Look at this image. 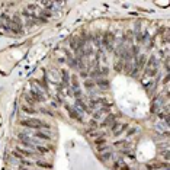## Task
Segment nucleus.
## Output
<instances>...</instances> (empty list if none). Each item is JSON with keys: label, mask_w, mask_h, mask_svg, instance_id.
<instances>
[{"label": "nucleus", "mask_w": 170, "mask_h": 170, "mask_svg": "<svg viewBox=\"0 0 170 170\" xmlns=\"http://www.w3.org/2000/svg\"><path fill=\"white\" fill-rule=\"evenodd\" d=\"M108 73H109L108 67H102V68H99V77H102V76H106Z\"/></svg>", "instance_id": "nucleus-28"}, {"label": "nucleus", "mask_w": 170, "mask_h": 170, "mask_svg": "<svg viewBox=\"0 0 170 170\" xmlns=\"http://www.w3.org/2000/svg\"><path fill=\"white\" fill-rule=\"evenodd\" d=\"M145 63H147V55H144V54H141V55L137 57V61H135V67L138 70L144 68L145 67Z\"/></svg>", "instance_id": "nucleus-8"}, {"label": "nucleus", "mask_w": 170, "mask_h": 170, "mask_svg": "<svg viewBox=\"0 0 170 170\" xmlns=\"http://www.w3.org/2000/svg\"><path fill=\"white\" fill-rule=\"evenodd\" d=\"M166 70L169 71V60H166Z\"/></svg>", "instance_id": "nucleus-46"}, {"label": "nucleus", "mask_w": 170, "mask_h": 170, "mask_svg": "<svg viewBox=\"0 0 170 170\" xmlns=\"http://www.w3.org/2000/svg\"><path fill=\"white\" fill-rule=\"evenodd\" d=\"M77 44H79V38H71L70 41V48L74 51H77Z\"/></svg>", "instance_id": "nucleus-21"}, {"label": "nucleus", "mask_w": 170, "mask_h": 170, "mask_svg": "<svg viewBox=\"0 0 170 170\" xmlns=\"http://www.w3.org/2000/svg\"><path fill=\"white\" fill-rule=\"evenodd\" d=\"M94 84H98L99 87H102V89H109V80L105 79V77H99V79L94 82Z\"/></svg>", "instance_id": "nucleus-10"}, {"label": "nucleus", "mask_w": 170, "mask_h": 170, "mask_svg": "<svg viewBox=\"0 0 170 170\" xmlns=\"http://www.w3.org/2000/svg\"><path fill=\"white\" fill-rule=\"evenodd\" d=\"M61 77H63V83L66 86H68V83H70V74L67 73V70H61Z\"/></svg>", "instance_id": "nucleus-16"}, {"label": "nucleus", "mask_w": 170, "mask_h": 170, "mask_svg": "<svg viewBox=\"0 0 170 170\" xmlns=\"http://www.w3.org/2000/svg\"><path fill=\"white\" fill-rule=\"evenodd\" d=\"M115 119H116V115H113V113H109L106 118H105L103 121H102L100 126L102 128H106V126H110L113 122H115Z\"/></svg>", "instance_id": "nucleus-7"}, {"label": "nucleus", "mask_w": 170, "mask_h": 170, "mask_svg": "<svg viewBox=\"0 0 170 170\" xmlns=\"http://www.w3.org/2000/svg\"><path fill=\"white\" fill-rule=\"evenodd\" d=\"M92 41L94 42V45L98 48H100V45H102V34L100 32H94V34H92Z\"/></svg>", "instance_id": "nucleus-9"}, {"label": "nucleus", "mask_w": 170, "mask_h": 170, "mask_svg": "<svg viewBox=\"0 0 170 170\" xmlns=\"http://www.w3.org/2000/svg\"><path fill=\"white\" fill-rule=\"evenodd\" d=\"M163 167H167V163H154V164H147L148 170H157V169H163Z\"/></svg>", "instance_id": "nucleus-15"}, {"label": "nucleus", "mask_w": 170, "mask_h": 170, "mask_svg": "<svg viewBox=\"0 0 170 170\" xmlns=\"http://www.w3.org/2000/svg\"><path fill=\"white\" fill-rule=\"evenodd\" d=\"M135 39L138 42H141V39H142V32H135Z\"/></svg>", "instance_id": "nucleus-36"}, {"label": "nucleus", "mask_w": 170, "mask_h": 170, "mask_svg": "<svg viewBox=\"0 0 170 170\" xmlns=\"http://www.w3.org/2000/svg\"><path fill=\"white\" fill-rule=\"evenodd\" d=\"M31 98H32V100H34V102H42V100H44V96H42L39 92H36V90H31Z\"/></svg>", "instance_id": "nucleus-13"}, {"label": "nucleus", "mask_w": 170, "mask_h": 170, "mask_svg": "<svg viewBox=\"0 0 170 170\" xmlns=\"http://www.w3.org/2000/svg\"><path fill=\"white\" fill-rule=\"evenodd\" d=\"M100 116H102V112H100V110H98V112H94V113H93V119H94V121L100 119Z\"/></svg>", "instance_id": "nucleus-34"}, {"label": "nucleus", "mask_w": 170, "mask_h": 170, "mask_svg": "<svg viewBox=\"0 0 170 170\" xmlns=\"http://www.w3.org/2000/svg\"><path fill=\"white\" fill-rule=\"evenodd\" d=\"M113 68L116 70L118 73H121L124 70V61L121 60V61H118V63H115V66H113Z\"/></svg>", "instance_id": "nucleus-23"}, {"label": "nucleus", "mask_w": 170, "mask_h": 170, "mask_svg": "<svg viewBox=\"0 0 170 170\" xmlns=\"http://www.w3.org/2000/svg\"><path fill=\"white\" fill-rule=\"evenodd\" d=\"M36 166L44 167V169H52V164H51V163H47V161H42V160H38V161H36Z\"/></svg>", "instance_id": "nucleus-18"}, {"label": "nucleus", "mask_w": 170, "mask_h": 170, "mask_svg": "<svg viewBox=\"0 0 170 170\" xmlns=\"http://www.w3.org/2000/svg\"><path fill=\"white\" fill-rule=\"evenodd\" d=\"M86 134L90 138H98V137H105V132H99V131H92V129H86Z\"/></svg>", "instance_id": "nucleus-14"}, {"label": "nucleus", "mask_w": 170, "mask_h": 170, "mask_svg": "<svg viewBox=\"0 0 170 170\" xmlns=\"http://www.w3.org/2000/svg\"><path fill=\"white\" fill-rule=\"evenodd\" d=\"M93 142L98 145V147H100V145H105V144H106V140H105L103 137H98V138H94Z\"/></svg>", "instance_id": "nucleus-20"}, {"label": "nucleus", "mask_w": 170, "mask_h": 170, "mask_svg": "<svg viewBox=\"0 0 170 170\" xmlns=\"http://www.w3.org/2000/svg\"><path fill=\"white\" fill-rule=\"evenodd\" d=\"M19 170H29V169H26V167H23V166H20V167H19Z\"/></svg>", "instance_id": "nucleus-47"}, {"label": "nucleus", "mask_w": 170, "mask_h": 170, "mask_svg": "<svg viewBox=\"0 0 170 170\" xmlns=\"http://www.w3.org/2000/svg\"><path fill=\"white\" fill-rule=\"evenodd\" d=\"M20 166L26 167V166H32V161H28V160H20Z\"/></svg>", "instance_id": "nucleus-35"}, {"label": "nucleus", "mask_w": 170, "mask_h": 170, "mask_svg": "<svg viewBox=\"0 0 170 170\" xmlns=\"http://www.w3.org/2000/svg\"><path fill=\"white\" fill-rule=\"evenodd\" d=\"M161 156H163L164 158H166V160H169V150H164V151H161Z\"/></svg>", "instance_id": "nucleus-38"}, {"label": "nucleus", "mask_w": 170, "mask_h": 170, "mask_svg": "<svg viewBox=\"0 0 170 170\" xmlns=\"http://www.w3.org/2000/svg\"><path fill=\"white\" fill-rule=\"evenodd\" d=\"M163 83H164V84H167V83H169V76H167L166 79H164V80H163Z\"/></svg>", "instance_id": "nucleus-45"}, {"label": "nucleus", "mask_w": 170, "mask_h": 170, "mask_svg": "<svg viewBox=\"0 0 170 170\" xmlns=\"http://www.w3.org/2000/svg\"><path fill=\"white\" fill-rule=\"evenodd\" d=\"M35 7H36L35 4H29V6H28V10H35Z\"/></svg>", "instance_id": "nucleus-43"}, {"label": "nucleus", "mask_w": 170, "mask_h": 170, "mask_svg": "<svg viewBox=\"0 0 170 170\" xmlns=\"http://www.w3.org/2000/svg\"><path fill=\"white\" fill-rule=\"evenodd\" d=\"M158 71V61L156 57H150L148 58V61L145 63V74L150 76V77H153V76H156Z\"/></svg>", "instance_id": "nucleus-1"}, {"label": "nucleus", "mask_w": 170, "mask_h": 170, "mask_svg": "<svg viewBox=\"0 0 170 170\" xmlns=\"http://www.w3.org/2000/svg\"><path fill=\"white\" fill-rule=\"evenodd\" d=\"M36 150L39 151L41 154H47V153H48V148H47V147H42V145H38Z\"/></svg>", "instance_id": "nucleus-29"}, {"label": "nucleus", "mask_w": 170, "mask_h": 170, "mask_svg": "<svg viewBox=\"0 0 170 170\" xmlns=\"http://www.w3.org/2000/svg\"><path fill=\"white\" fill-rule=\"evenodd\" d=\"M96 105H98V100H94V99H92L90 102H89V106H90V110L94 109L96 108Z\"/></svg>", "instance_id": "nucleus-32"}, {"label": "nucleus", "mask_w": 170, "mask_h": 170, "mask_svg": "<svg viewBox=\"0 0 170 170\" xmlns=\"http://www.w3.org/2000/svg\"><path fill=\"white\" fill-rule=\"evenodd\" d=\"M42 6H45V7H52L54 3H51V2H42Z\"/></svg>", "instance_id": "nucleus-40"}, {"label": "nucleus", "mask_w": 170, "mask_h": 170, "mask_svg": "<svg viewBox=\"0 0 170 170\" xmlns=\"http://www.w3.org/2000/svg\"><path fill=\"white\" fill-rule=\"evenodd\" d=\"M135 131H137L135 128H131V129H129V131H128V137H129V135H132V134H134V132H135Z\"/></svg>", "instance_id": "nucleus-42"}, {"label": "nucleus", "mask_w": 170, "mask_h": 170, "mask_svg": "<svg viewBox=\"0 0 170 170\" xmlns=\"http://www.w3.org/2000/svg\"><path fill=\"white\" fill-rule=\"evenodd\" d=\"M66 109L68 110V113H70V118H73V119H77L79 122H82L83 121V118H82V115H80L77 110L74 109L73 106H70V105H66Z\"/></svg>", "instance_id": "nucleus-6"}, {"label": "nucleus", "mask_w": 170, "mask_h": 170, "mask_svg": "<svg viewBox=\"0 0 170 170\" xmlns=\"http://www.w3.org/2000/svg\"><path fill=\"white\" fill-rule=\"evenodd\" d=\"M20 109L23 110V112H26V113H35L36 110H35V108L34 106H29V105H22L20 106Z\"/></svg>", "instance_id": "nucleus-17"}, {"label": "nucleus", "mask_w": 170, "mask_h": 170, "mask_svg": "<svg viewBox=\"0 0 170 170\" xmlns=\"http://www.w3.org/2000/svg\"><path fill=\"white\" fill-rule=\"evenodd\" d=\"M112 157H113V153L110 150H108V151H105V153H100V154H99V160L100 161H108Z\"/></svg>", "instance_id": "nucleus-12"}, {"label": "nucleus", "mask_w": 170, "mask_h": 170, "mask_svg": "<svg viewBox=\"0 0 170 170\" xmlns=\"http://www.w3.org/2000/svg\"><path fill=\"white\" fill-rule=\"evenodd\" d=\"M102 42L106 47L108 51H113V44H115V35L112 32H105L102 35Z\"/></svg>", "instance_id": "nucleus-3"}, {"label": "nucleus", "mask_w": 170, "mask_h": 170, "mask_svg": "<svg viewBox=\"0 0 170 170\" xmlns=\"http://www.w3.org/2000/svg\"><path fill=\"white\" fill-rule=\"evenodd\" d=\"M38 83H39V84H41V86H42V87H44V89H45V90H48V84H47V80H45V79H42V80H39V82H38Z\"/></svg>", "instance_id": "nucleus-33"}, {"label": "nucleus", "mask_w": 170, "mask_h": 170, "mask_svg": "<svg viewBox=\"0 0 170 170\" xmlns=\"http://www.w3.org/2000/svg\"><path fill=\"white\" fill-rule=\"evenodd\" d=\"M25 99H26V102H28V103L31 105V106H34V103H35V102L32 100V98H31V96H25Z\"/></svg>", "instance_id": "nucleus-39"}, {"label": "nucleus", "mask_w": 170, "mask_h": 170, "mask_svg": "<svg viewBox=\"0 0 170 170\" xmlns=\"http://www.w3.org/2000/svg\"><path fill=\"white\" fill-rule=\"evenodd\" d=\"M19 124L22 126H28V128H42V121L41 119H36V118H29V119H20L19 121Z\"/></svg>", "instance_id": "nucleus-2"}, {"label": "nucleus", "mask_w": 170, "mask_h": 170, "mask_svg": "<svg viewBox=\"0 0 170 170\" xmlns=\"http://www.w3.org/2000/svg\"><path fill=\"white\" fill-rule=\"evenodd\" d=\"M89 129H92V131H94V129L98 128V121H94V119H90L89 121Z\"/></svg>", "instance_id": "nucleus-24"}, {"label": "nucleus", "mask_w": 170, "mask_h": 170, "mask_svg": "<svg viewBox=\"0 0 170 170\" xmlns=\"http://www.w3.org/2000/svg\"><path fill=\"white\" fill-rule=\"evenodd\" d=\"M113 170H131V169H129V166L125 163V160L118 158L116 161H113Z\"/></svg>", "instance_id": "nucleus-5"}, {"label": "nucleus", "mask_w": 170, "mask_h": 170, "mask_svg": "<svg viewBox=\"0 0 170 170\" xmlns=\"http://www.w3.org/2000/svg\"><path fill=\"white\" fill-rule=\"evenodd\" d=\"M84 87L87 89V90H92V89L94 87V82H93V80H90V79L84 80Z\"/></svg>", "instance_id": "nucleus-22"}, {"label": "nucleus", "mask_w": 170, "mask_h": 170, "mask_svg": "<svg viewBox=\"0 0 170 170\" xmlns=\"http://www.w3.org/2000/svg\"><path fill=\"white\" fill-rule=\"evenodd\" d=\"M18 150V153L19 154H23V156H26V157H29V156H32L34 153L32 151H26V150H23V148H16Z\"/></svg>", "instance_id": "nucleus-26"}, {"label": "nucleus", "mask_w": 170, "mask_h": 170, "mask_svg": "<svg viewBox=\"0 0 170 170\" xmlns=\"http://www.w3.org/2000/svg\"><path fill=\"white\" fill-rule=\"evenodd\" d=\"M35 137H38V138H41V140H50V135L48 134H44V132H35Z\"/></svg>", "instance_id": "nucleus-25"}, {"label": "nucleus", "mask_w": 170, "mask_h": 170, "mask_svg": "<svg viewBox=\"0 0 170 170\" xmlns=\"http://www.w3.org/2000/svg\"><path fill=\"white\" fill-rule=\"evenodd\" d=\"M161 102H163V99H161V98H157V99H156L154 103H153V106H151V110H153V112H156V109H157L158 106H161V105H163Z\"/></svg>", "instance_id": "nucleus-19"}, {"label": "nucleus", "mask_w": 170, "mask_h": 170, "mask_svg": "<svg viewBox=\"0 0 170 170\" xmlns=\"http://www.w3.org/2000/svg\"><path fill=\"white\" fill-rule=\"evenodd\" d=\"M74 96H76V99L82 98V92H80V89H76V90H74Z\"/></svg>", "instance_id": "nucleus-37"}, {"label": "nucleus", "mask_w": 170, "mask_h": 170, "mask_svg": "<svg viewBox=\"0 0 170 170\" xmlns=\"http://www.w3.org/2000/svg\"><path fill=\"white\" fill-rule=\"evenodd\" d=\"M108 150H110L109 147H106V145H100V147H98V153L100 154V153H105V151H108Z\"/></svg>", "instance_id": "nucleus-31"}, {"label": "nucleus", "mask_w": 170, "mask_h": 170, "mask_svg": "<svg viewBox=\"0 0 170 170\" xmlns=\"http://www.w3.org/2000/svg\"><path fill=\"white\" fill-rule=\"evenodd\" d=\"M128 124H119V122H113L112 125H110V129H112V132H113V135L115 137H118V135H121V132H124L126 128H128Z\"/></svg>", "instance_id": "nucleus-4"}, {"label": "nucleus", "mask_w": 170, "mask_h": 170, "mask_svg": "<svg viewBox=\"0 0 170 170\" xmlns=\"http://www.w3.org/2000/svg\"><path fill=\"white\" fill-rule=\"evenodd\" d=\"M41 112H42V113H47V115H50V116H54V115H52V112H50V110H48V109H45V108H42V109H41Z\"/></svg>", "instance_id": "nucleus-41"}, {"label": "nucleus", "mask_w": 170, "mask_h": 170, "mask_svg": "<svg viewBox=\"0 0 170 170\" xmlns=\"http://www.w3.org/2000/svg\"><path fill=\"white\" fill-rule=\"evenodd\" d=\"M113 145H115V147H121V145H124V147H125V145H128V142H126L125 140H122V141H116V142H113Z\"/></svg>", "instance_id": "nucleus-30"}, {"label": "nucleus", "mask_w": 170, "mask_h": 170, "mask_svg": "<svg viewBox=\"0 0 170 170\" xmlns=\"http://www.w3.org/2000/svg\"><path fill=\"white\" fill-rule=\"evenodd\" d=\"M76 108H77V109H80L82 112H90V109L87 108V105H86L82 99H77V100H76Z\"/></svg>", "instance_id": "nucleus-11"}, {"label": "nucleus", "mask_w": 170, "mask_h": 170, "mask_svg": "<svg viewBox=\"0 0 170 170\" xmlns=\"http://www.w3.org/2000/svg\"><path fill=\"white\" fill-rule=\"evenodd\" d=\"M71 84H73V87H74V90L79 89V79H77V76H73L71 77Z\"/></svg>", "instance_id": "nucleus-27"}, {"label": "nucleus", "mask_w": 170, "mask_h": 170, "mask_svg": "<svg viewBox=\"0 0 170 170\" xmlns=\"http://www.w3.org/2000/svg\"><path fill=\"white\" fill-rule=\"evenodd\" d=\"M28 25H29V26H34L35 22H34V20H28Z\"/></svg>", "instance_id": "nucleus-44"}]
</instances>
